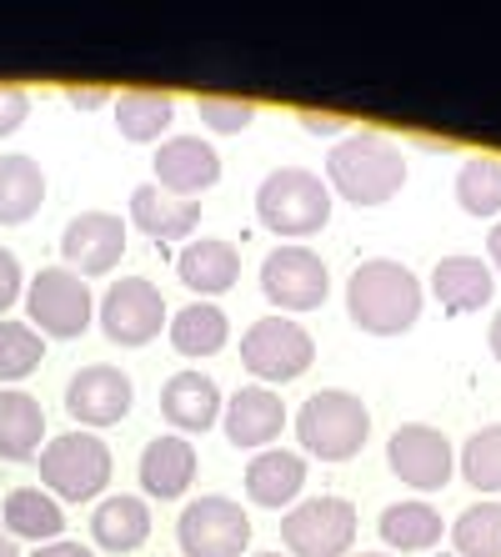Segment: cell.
Here are the masks:
<instances>
[{
    "instance_id": "obj_20",
    "label": "cell",
    "mask_w": 501,
    "mask_h": 557,
    "mask_svg": "<svg viewBox=\"0 0 501 557\" xmlns=\"http://www.w3.org/2000/svg\"><path fill=\"white\" fill-rule=\"evenodd\" d=\"M246 497L256 507H296L301 487H306V453H291V447H266L261 457L246 462Z\"/></svg>"
},
{
    "instance_id": "obj_28",
    "label": "cell",
    "mask_w": 501,
    "mask_h": 557,
    "mask_svg": "<svg viewBox=\"0 0 501 557\" xmlns=\"http://www.w3.org/2000/svg\"><path fill=\"white\" fill-rule=\"evenodd\" d=\"M171 347L180 357H216L231 337V322H226V311L216 301H186V307L171 317Z\"/></svg>"
},
{
    "instance_id": "obj_39",
    "label": "cell",
    "mask_w": 501,
    "mask_h": 557,
    "mask_svg": "<svg viewBox=\"0 0 501 557\" xmlns=\"http://www.w3.org/2000/svg\"><path fill=\"white\" fill-rule=\"evenodd\" d=\"M71 106H80V111H90V106H105V96L111 91H101V86H71Z\"/></svg>"
},
{
    "instance_id": "obj_34",
    "label": "cell",
    "mask_w": 501,
    "mask_h": 557,
    "mask_svg": "<svg viewBox=\"0 0 501 557\" xmlns=\"http://www.w3.org/2000/svg\"><path fill=\"white\" fill-rule=\"evenodd\" d=\"M196 116L206 121L211 136H236L256 121V106L251 101H236V96H201L196 101Z\"/></svg>"
},
{
    "instance_id": "obj_13",
    "label": "cell",
    "mask_w": 501,
    "mask_h": 557,
    "mask_svg": "<svg viewBox=\"0 0 501 557\" xmlns=\"http://www.w3.org/2000/svg\"><path fill=\"white\" fill-rule=\"evenodd\" d=\"M130 403H136V387L111 362H90L65 382V412L80 422V432H105L116 422H126Z\"/></svg>"
},
{
    "instance_id": "obj_43",
    "label": "cell",
    "mask_w": 501,
    "mask_h": 557,
    "mask_svg": "<svg viewBox=\"0 0 501 557\" xmlns=\"http://www.w3.org/2000/svg\"><path fill=\"white\" fill-rule=\"evenodd\" d=\"M351 557H391V553H386V547H381V553H351Z\"/></svg>"
},
{
    "instance_id": "obj_10",
    "label": "cell",
    "mask_w": 501,
    "mask_h": 557,
    "mask_svg": "<svg viewBox=\"0 0 501 557\" xmlns=\"http://www.w3.org/2000/svg\"><path fill=\"white\" fill-rule=\"evenodd\" d=\"M96 322L116 347H146L161 337V326L171 322L161 286L146 276H116L105 286V297L96 301Z\"/></svg>"
},
{
    "instance_id": "obj_35",
    "label": "cell",
    "mask_w": 501,
    "mask_h": 557,
    "mask_svg": "<svg viewBox=\"0 0 501 557\" xmlns=\"http://www.w3.org/2000/svg\"><path fill=\"white\" fill-rule=\"evenodd\" d=\"M30 116V91L26 86H11V81H0V136H11L21 131Z\"/></svg>"
},
{
    "instance_id": "obj_18",
    "label": "cell",
    "mask_w": 501,
    "mask_h": 557,
    "mask_svg": "<svg viewBox=\"0 0 501 557\" xmlns=\"http://www.w3.org/2000/svg\"><path fill=\"white\" fill-rule=\"evenodd\" d=\"M161 417L171 422L176 437H196L221 422V387L206 372H176L161 387Z\"/></svg>"
},
{
    "instance_id": "obj_22",
    "label": "cell",
    "mask_w": 501,
    "mask_h": 557,
    "mask_svg": "<svg viewBox=\"0 0 501 557\" xmlns=\"http://www.w3.org/2000/svg\"><path fill=\"white\" fill-rule=\"evenodd\" d=\"M90 537L101 553H136L151 537V507L136 493H111L90 512Z\"/></svg>"
},
{
    "instance_id": "obj_32",
    "label": "cell",
    "mask_w": 501,
    "mask_h": 557,
    "mask_svg": "<svg viewBox=\"0 0 501 557\" xmlns=\"http://www.w3.org/2000/svg\"><path fill=\"white\" fill-rule=\"evenodd\" d=\"M40 362H46V337H40L30 322L0 317V387L26 382Z\"/></svg>"
},
{
    "instance_id": "obj_9",
    "label": "cell",
    "mask_w": 501,
    "mask_h": 557,
    "mask_svg": "<svg viewBox=\"0 0 501 557\" xmlns=\"http://www.w3.org/2000/svg\"><path fill=\"white\" fill-rule=\"evenodd\" d=\"M261 292H266V301L281 317L316 311L331 297V272H326V261L306 242H281V247L266 251V261H261Z\"/></svg>"
},
{
    "instance_id": "obj_2",
    "label": "cell",
    "mask_w": 501,
    "mask_h": 557,
    "mask_svg": "<svg viewBox=\"0 0 501 557\" xmlns=\"http://www.w3.org/2000/svg\"><path fill=\"white\" fill-rule=\"evenodd\" d=\"M326 186L347 207H386L406 186V156L381 131H347L326 151Z\"/></svg>"
},
{
    "instance_id": "obj_21",
    "label": "cell",
    "mask_w": 501,
    "mask_h": 557,
    "mask_svg": "<svg viewBox=\"0 0 501 557\" xmlns=\"http://www.w3.org/2000/svg\"><path fill=\"white\" fill-rule=\"evenodd\" d=\"M431 297L451 311V317H462V311H481L491 297H497V272H491L481 257H441L431 267Z\"/></svg>"
},
{
    "instance_id": "obj_42",
    "label": "cell",
    "mask_w": 501,
    "mask_h": 557,
    "mask_svg": "<svg viewBox=\"0 0 501 557\" xmlns=\"http://www.w3.org/2000/svg\"><path fill=\"white\" fill-rule=\"evenodd\" d=\"M0 557H21V543L5 532V522H0Z\"/></svg>"
},
{
    "instance_id": "obj_16",
    "label": "cell",
    "mask_w": 501,
    "mask_h": 557,
    "mask_svg": "<svg viewBox=\"0 0 501 557\" xmlns=\"http://www.w3.org/2000/svg\"><path fill=\"white\" fill-rule=\"evenodd\" d=\"M221 428H226V442L241 453H266L286 432V403L261 382H246L221 403Z\"/></svg>"
},
{
    "instance_id": "obj_7",
    "label": "cell",
    "mask_w": 501,
    "mask_h": 557,
    "mask_svg": "<svg viewBox=\"0 0 501 557\" xmlns=\"http://www.w3.org/2000/svg\"><path fill=\"white\" fill-rule=\"evenodd\" d=\"M356 503L351 497H301L281 512V543L286 557H351L356 543Z\"/></svg>"
},
{
    "instance_id": "obj_6",
    "label": "cell",
    "mask_w": 501,
    "mask_h": 557,
    "mask_svg": "<svg viewBox=\"0 0 501 557\" xmlns=\"http://www.w3.org/2000/svg\"><path fill=\"white\" fill-rule=\"evenodd\" d=\"M21 301H26V322L51 342H76V337H86L90 322H96L90 282L76 276L71 267H40L26 282V297Z\"/></svg>"
},
{
    "instance_id": "obj_31",
    "label": "cell",
    "mask_w": 501,
    "mask_h": 557,
    "mask_svg": "<svg viewBox=\"0 0 501 557\" xmlns=\"http://www.w3.org/2000/svg\"><path fill=\"white\" fill-rule=\"evenodd\" d=\"M456 472L466 478V487L497 497L501 493V422H487L466 437V447L456 453Z\"/></svg>"
},
{
    "instance_id": "obj_19",
    "label": "cell",
    "mask_w": 501,
    "mask_h": 557,
    "mask_svg": "<svg viewBox=\"0 0 501 557\" xmlns=\"http://www.w3.org/2000/svg\"><path fill=\"white\" fill-rule=\"evenodd\" d=\"M176 276L196 297H226L241 282V251L231 242H221V236H196V242L180 247Z\"/></svg>"
},
{
    "instance_id": "obj_23",
    "label": "cell",
    "mask_w": 501,
    "mask_h": 557,
    "mask_svg": "<svg viewBox=\"0 0 501 557\" xmlns=\"http://www.w3.org/2000/svg\"><path fill=\"white\" fill-rule=\"evenodd\" d=\"M46 447V407L26 387H0V462H30Z\"/></svg>"
},
{
    "instance_id": "obj_41",
    "label": "cell",
    "mask_w": 501,
    "mask_h": 557,
    "mask_svg": "<svg viewBox=\"0 0 501 557\" xmlns=\"http://www.w3.org/2000/svg\"><path fill=\"white\" fill-rule=\"evenodd\" d=\"M487 347H491V357L501 362V307H497V317H491V326H487Z\"/></svg>"
},
{
    "instance_id": "obj_30",
    "label": "cell",
    "mask_w": 501,
    "mask_h": 557,
    "mask_svg": "<svg viewBox=\"0 0 501 557\" xmlns=\"http://www.w3.org/2000/svg\"><path fill=\"white\" fill-rule=\"evenodd\" d=\"M171 121H176V101L166 91H116V126L126 141H155L166 136Z\"/></svg>"
},
{
    "instance_id": "obj_40",
    "label": "cell",
    "mask_w": 501,
    "mask_h": 557,
    "mask_svg": "<svg viewBox=\"0 0 501 557\" xmlns=\"http://www.w3.org/2000/svg\"><path fill=\"white\" fill-rule=\"evenodd\" d=\"M487 257H491L487 267L501 276V221H491V232H487Z\"/></svg>"
},
{
    "instance_id": "obj_5",
    "label": "cell",
    "mask_w": 501,
    "mask_h": 557,
    "mask_svg": "<svg viewBox=\"0 0 501 557\" xmlns=\"http://www.w3.org/2000/svg\"><path fill=\"white\" fill-rule=\"evenodd\" d=\"M40 467V487L55 497V503H90V497L105 493V482L116 472L111 462V447H105L101 432H61V437H46L36 457Z\"/></svg>"
},
{
    "instance_id": "obj_27",
    "label": "cell",
    "mask_w": 501,
    "mask_h": 557,
    "mask_svg": "<svg viewBox=\"0 0 501 557\" xmlns=\"http://www.w3.org/2000/svg\"><path fill=\"white\" fill-rule=\"evenodd\" d=\"M46 201V171L36 156L11 151L0 156V226H21Z\"/></svg>"
},
{
    "instance_id": "obj_12",
    "label": "cell",
    "mask_w": 501,
    "mask_h": 557,
    "mask_svg": "<svg viewBox=\"0 0 501 557\" xmlns=\"http://www.w3.org/2000/svg\"><path fill=\"white\" fill-rule=\"evenodd\" d=\"M386 462H391L397 482H406L412 493H441L456 478V447L431 422H401L386 442Z\"/></svg>"
},
{
    "instance_id": "obj_17",
    "label": "cell",
    "mask_w": 501,
    "mask_h": 557,
    "mask_svg": "<svg viewBox=\"0 0 501 557\" xmlns=\"http://www.w3.org/2000/svg\"><path fill=\"white\" fill-rule=\"evenodd\" d=\"M196 472H201V457H196L191 437H176V432L151 437L146 442V453H141V462H136V478H141L146 497H155V503H176V497H186V487L196 482Z\"/></svg>"
},
{
    "instance_id": "obj_1",
    "label": "cell",
    "mask_w": 501,
    "mask_h": 557,
    "mask_svg": "<svg viewBox=\"0 0 501 557\" xmlns=\"http://www.w3.org/2000/svg\"><path fill=\"white\" fill-rule=\"evenodd\" d=\"M426 286L406 261L372 257L347 276V311L366 337H401L422 322Z\"/></svg>"
},
{
    "instance_id": "obj_37",
    "label": "cell",
    "mask_w": 501,
    "mask_h": 557,
    "mask_svg": "<svg viewBox=\"0 0 501 557\" xmlns=\"http://www.w3.org/2000/svg\"><path fill=\"white\" fill-rule=\"evenodd\" d=\"M301 126L316 131V136H347V116H322V111H301Z\"/></svg>"
},
{
    "instance_id": "obj_4",
    "label": "cell",
    "mask_w": 501,
    "mask_h": 557,
    "mask_svg": "<svg viewBox=\"0 0 501 557\" xmlns=\"http://www.w3.org/2000/svg\"><path fill=\"white\" fill-rule=\"evenodd\" d=\"M256 216L286 242H306L331 221V186L306 166H276L256 186Z\"/></svg>"
},
{
    "instance_id": "obj_26",
    "label": "cell",
    "mask_w": 501,
    "mask_h": 557,
    "mask_svg": "<svg viewBox=\"0 0 501 557\" xmlns=\"http://www.w3.org/2000/svg\"><path fill=\"white\" fill-rule=\"evenodd\" d=\"M381 537H386V547H391V557L431 553V547L447 537V522H441V512L431 503H422V497H401V503H391L381 512Z\"/></svg>"
},
{
    "instance_id": "obj_11",
    "label": "cell",
    "mask_w": 501,
    "mask_h": 557,
    "mask_svg": "<svg viewBox=\"0 0 501 557\" xmlns=\"http://www.w3.org/2000/svg\"><path fill=\"white\" fill-rule=\"evenodd\" d=\"M176 543L186 557H246L251 547V518L231 497H196L176 518Z\"/></svg>"
},
{
    "instance_id": "obj_25",
    "label": "cell",
    "mask_w": 501,
    "mask_h": 557,
    "mask_svg": "<svg viewBox=\"0 0 501 557\" xmlns=\"http://www.w3.org/2000/svg\"><path fill=\"white\" fill-rule=\"evenodd\" d=\"M0 522L11 532L15 543L26 537V543H55L65 532V507L55 503L46 487H11L5 493V507H0Z\"/></svg>"
},
{
    "instance_id": "obj_14",
    "label": "cell",
    "mask_w": 501,
    "mask_h": 557,
    "mask_svg": "<svg viewBox=\"0 0 501 557\" xmlns=\"http://www.w3.org/2000/svg\"><path fill=\"white\" fill-rule=\"evenodd\" d=\"M61 257L76 276L116 272L121 257H126V221L111 216V211H80V216L65 221Z\"/></svg>"
},
{
    "instance_id": "obj_38",
    "label": "cell",
    "mask_w": 501,
    "mask_h": 557,
    "mask_svg": "<svg viewBox=\"0 0 501 557\" xmlns=\"http://www.w3.org/2000/svg\"><path fill=\"white\" fill-rule=\"evenodd\" d=\"M30 557H96V547H86V543H71V537H55V543H46V547H36Z\"/></svg>"
},
{
    "instance_id": "obj_15",
    "label": "cell",
    "mask_w": 501,
    "mask_h": 557,
    "mask_svg": "<svg viewBox=\"0 0 501 557\" xmlns=\"http://www.w3.org/2000/svg\"><path fill=\"white\" fill-rule=\"evenodd\" d=\"M155 186L166 196H180V201H201V191L221 182V151L206 141V136H171V141L155 146Z\"/></svg>"
},
{
    "instance_id": "obj_36",
    "label": "cell",
    "mask_w": 501,
    "mask_h": 557,
    "mask_svg": "<svg viewBox=\"0 0 501 557\" xmlns=\"http://www.w3.org/2000/svg\"><path fill=\"white\" fill-rule=\"evenodd\" d=\"M26 297V272H21V257L0 247V317Z\"/></svg>"
},
{
    "instance_id": "obj_44",
    "label": "cell",
    "mask_w": 501,
    "mask_h": 557,
    "mask_svg": "<svg viewBox=\"0 0 501 557\" xmlns=\"http://www.w3.org/2000/svg\"><path fill=\"white\" fill-rule=\"evenodd\" d=\"M251 557H286V553H251Z\"/></svg>"
},
{
    "instance_id": "obj_24",
    "label": "cell",
    "mask_w": 501,
    "mask_h": 557,
    "mask_svg": "<svg viewBox=\"0 0 501 557\" xmlns=\"http://www.w3.org/2000/svg\"><path fill=\"white\" fill-rule=\"evenodd\" d=\"M130 221L155 242H186L201 226V201H180V196H166L155 182H146L130 191Z\"/></svg>"
},
{
    "instance_id": "obj_3",
    "label": "cell",
    "mask_w": 501,
    "mask_h": 557,
    "mask_svg": "<svg viewBox=\"0 0 501 557\" xmlns=\"http://www.w3.org/2000/svg\"><path fill=\"white\" fill-rule=\"evenodd\" d=\"M296 437L301 453L322 457V462H351L372 437V412L356 392L347 387H322L311 392L301 412H296Z\"/></svg>"
},
{
    "instance_id": "obj_8",
    "label": "cell",
    "mask_w": 501,
    "mask_h": 557,
    "mask_svg": "<svg viewBox=\"0 0 501 557\" xmlns=\"http://www.w3.org/2000/svg\"><path fill=\"white\" fill-rule=\"evenodd\" d=\"M311 362H316V337L296 317L276 311V317H256V322L246 326L241 367L256 376L261 387L266 382H296V376L311 372Z\"/></svg>"
},
{
    "instance_id": "obj_33",
    "label": "cell",
    "mask_w": 501,
    "mask_h": 557,
    "mask_svg": "<svg viewBox=\"0 0 501 557\" xmlns=\"http://www.w3.org/2000/svg\"><path fill=\"white\" fill-rule=\"evenodd\" d=\"M451 547L456 557H501V503H472L451 522Z\"/></svg>"
},
{
    "instance_id": "obj_29",
    "label": "cell",
    "mask_w": 501,
    "mask_h": 557,
    "mask_svg": "<svg viewBox=\"0 0 501 557\" xmlns=\"http://www.w3.org/2000/svg\"><path fill=\"white\" fill-rule=\"evenodd\" d=\"M451 191H456V207L466 211V216L476 221H501V156H466L462 166H456V182H451Z\"/></svg>"
}]
</instances>
